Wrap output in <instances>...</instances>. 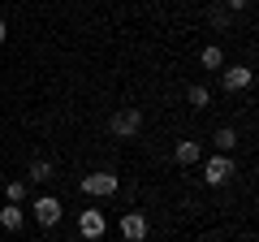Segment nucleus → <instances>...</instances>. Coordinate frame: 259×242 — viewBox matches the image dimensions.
<instances>
[{
    "label": "nucleus",
    "instance_id": "obj_7",
    "mask_svg": "<svg viewBox=\"0 0 259 242\" xmlns=\"http://www.w3.org/2000/svg\"><path fill=\"white\" fill-rule=\"evenodd\" d=\"M250 78H255V74H250V65H229V69H221V87H225V91H246V87H250Z\"/></svg>",
    "mask_w": 259,
    "mask_h": 242
},
{
    "label": "nucleus",
    "instance_id": "obj_14",
    "mask_svg": "<svg viewBox=\"0 0 259 242\" xmlns=\"http://www.w3.org/2000/svg\"><path fill=\"white\" fill-rule=\"evenodd\" d=\"M5 199H9V204H22V199H26V177H13L9 186H5Z\"/></svg>",
    "mask_w": 259,
    "mask_h": 242
},
{
    "label": "nucleus",
    "instance_id": "obj_11",
    "mask_svg": "<svg viewBox=\"0 0 259 242\" xmlns=\"http://www.w3.org/2000/svg\"><path fill=\"white\" fill-rule=\"evenodd\" d=\"M212 143H216L221 156H233V151H238V130H233V126H221V130L212 134Z\"/></svg>",
    "mask_w": 259,
    "mask_h": 242
},
{
    "label": "nucleus",
    "instance_id": "obj_2",
    "mask_svg": "<svg viewBox=\"0 0 259 242\" xmlns=\"http://www.w3.org/2000/svg\"><path fill=\"white\" fill-rule=\"evenodd\" d=\"M108 130H112V139H134V134L143 130V112H139V108H121V112H112Z\"/></svg>",
    "mask_w": 259,
    "mask_h": 242
},
{
    "label": "nucleus",
    "instance_id": "obj_5",
    "mask_svg": "<svg viewBox=\"0 0 259 242\" xmlns=\"http://www.w3.org/2000/svg\"><path fill=\"white\" fill-rule=\"evenodd\" d=\"M78 233H82L87 242H100L104 233H108V221H104L100 208H82V216H78Z\"/></svg>",
    "mask_w": 259,
    "mask_h": 242
},
{
    "label": "nucleus",
    "instance_id": "obj_13",
    "mask_svg": "<svg viewBox=\"0 0 259 242\" xmlns=\"http://www.w3.org/2000/svg\"><path fill=\"white\" fill-rule=\"evenodd\" d=\"M186 100H190V108H207V104H212V91H207V87H199V83H194L190 91H186Z\"/></svg>",
    "mask_w": 259,
    "mask_h": 242
},
{
    "label": "nucleus",
    "instance_id": "obj_4",
    "mask_svg": "<svg viewBox=\"0 0 259 242\" xmlns=\"http://www.w3.org/2000/svg\"><path fill=\"white\" fill-rule=\"evenodd\" d=\"M30 212H35V221L44 225V229H56V225H61V216H65V208H61V199H56V195H39Z\"/></svg>",
    "mask_w": 259,
    "mask_h": 242
},
{
    "label": "nucleus",
    "instance_id": "obj_10",
    "mask_svg": "<svg viewBox=\"0 0 259 242\" xmlns=\"http://www.w3.org/2000/svg\"><path fill=\"white\" fill-rule=\"evenodd\" d=\"M0 225H5L9 233H18L22 225H26V212H22V204H5V208H0Z\"/></svg>",
    "mask_w": 259,
    "mask_h": 242
},
{
    "label": "nucleus",
    "instance_id": "obj_3",
    "mask_svg": "<svg viewBox=\"0 0 259 242\" xmlns=\"http://www.w3.org/2000/svg\"><path fill=\"white\" fill-rule=\"evenodd\" d=\"M229 177H233V156H221V151H216V156L203 160V182L207 186H225Z\"/></svg>",
    "mask_w": 259,
    "mask_h": 242
},
{
    "label": "nucleus",
    "instance_id": "obj_1",
    "mask_svg": "<svg viewBox=\"0 0 259 242\" xmlns=\"http://www.w3.org/2000/svg\"><path fill=\"white\" fill-rule=\"evenodd\" d=\"M78 186H82V195L108 199V195H117V190H121V177H117V173H87Z\"/></svg>",
    "mask_w": 259,
    "mask_h": 242
},
{
    "label": "nucleus",
    "instance_id": "obj_9",
    "mask_svg": "<svg viewBox=\"0 0 259 242\" xmlns=\"http://www.w3.org/2000/svg\"><path fill=\"white\" fill-rule=\"evenodd\" d=\"M52 160L48 156H39V160H30V169H26V182H35V186H44V182H52Z\"/></svg>",
    "mask_w": 259,
    "mask_h": 242
},
{
    "label": "nucleus",
    "instance_id": "obj_16",
    "mask_svg": "<svg viewBox=\"0 0 259 242\" xmlns=\"http://www.w3.org/2000/svg\"><path fill=\"white\" fill-rule=\"evenodd\" d=\"M5 39H9V26H5V18H0V44H5Z\"/></svg>",
    "mask_w": 259,
    "mask_h": 242
},
{
    "label": "nucleus",
    "instance_id": "obj_12",
    "mask_svg": "<svg viewBox=\"0 0 259 242\" xmlns=\"http://www.w3.org/2000/svg\"><path fill=\"white\" fill-rule=\"evenodd\" d=\"M199 65H203V69H225V52L216 44H207L203 52H199Z\"/></svg>",
    "mask_w": 259,
    "mask_h": 242
},
{
    "label": "nucleus",
    "instance_id": "obj_17",
    "mask_svg": "<svg viewBox=\"0 0 259 242\" xmlns=\"http://www.w3.org/2000/svg\"><path fill=\"white\" fill-rule=\"evenodd\" d=\"M207 5H221V0H207Z\"/></svg>",
    "mask_w": 259,
    "mask_h": 242
},
{
    "label": "nucleus",
    "instance_id": "obj_6",
    "mask_svg": "<svg viewBox=\"0 0 259 242\" xmlns=\"http://www.w3.org/2000/svg\"><path fill=\"white\" fill-rule=\"evenodd\" d=\"M117 229H121V238H125V242H147L151 225H147V216H143V212H125Z\"/></svg>",
    "mask_w": 259,
    "mask_h": 242
},
{
    "label": "nucleus",
    "instance_id": "obj_15",
    "mask_svg": "<svg viewBox=\"0 0 259 242\" xmlns=\"http://www.w3.org/2000/svg\"><path fill=\"white\" fill-rule=\"evenodd\" d=\"M221 5H229L233 13H242V9H250V0H221Z\"/></svg>",
    "mask_w": 259,
    "mask_h": 242
},
{
    "label": "nucleus",
    "instance_id": "obj_8",
    "mask_svg": "<svg viewBox=\"0 0 259 242\" xmlns=\"http://www.w3.org/2000/svg\"><path fill=\"white\" fill-rule=\"evenodd\" d=\"M173 160H177V165H199V160H203V147H199L194 139H182L173 147Z\"/></svg>",
    "mask_w": 259,
    "mask_h": 242
}]
</instances>
